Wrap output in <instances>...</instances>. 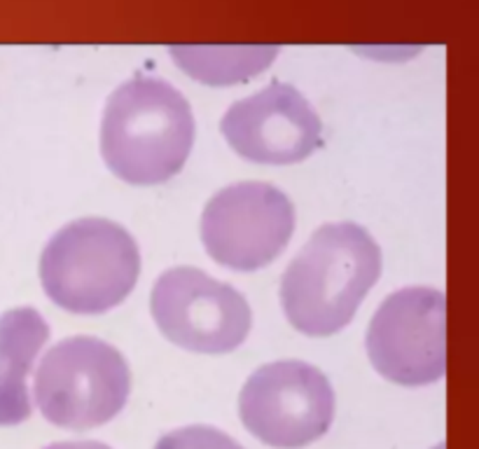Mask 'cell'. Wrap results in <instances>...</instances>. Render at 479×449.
Here are the masks:
<instances>
[{
    "instance_id": "cell-1",
    "label": "cell",
    "mask_w": 479,
    "mask_h": 449,
    "mask_svg": "<svg viewBox=\"0 0 479 449\" xmlns=\"http://www.w3.org/2000/svg\"><path fill=\"white\" fill-rule=\"evenodd\" d=\"M381 274V248L356 222L316 229L287 264L281 304L290 325L309 337H330L351 323Z\"/></svg>"
},
{
    "instance_id": "cell-2",
    "label": "cell",
    "mask_w": 479,
    "mask_h": 449,
    "mask_svg": "<svg viewBox=\"0 0 479 449\" xmlns=\"http://www.w3.org/2000/svg\"><path fill=\"white\" fill-rule=\"evenodd\" d=\"M194 143V115L175 87L133 77L110 94L101 119V155L129 185H159L180 173Z\"/></svg>"
},
{
    "instance_id": "cell-3",
    "label": "cell",
    "mask_w": 479,
    "mask_h": 449,
    "mask_svg": "<svg viewBox=\"0 0 479 449\" xmlns=\"http://www.w3.org/2000/svg\"><path fill=\"white\" fill-rule=\"evenodd\" d=\"M138 274L136 239L106 218L63 224L40 255L47 298L70 314H106L129 298Z\"/></svg>"
},
{
    "instance_id": "cell-4",
    "label": "cell",
    "mask_w": 479,
    "mask_h": 449,
    "mask_svg": "<svg viewBox=\"0 0 479 449\" xmlns=\"http://www.w3.org/2000/svg\"><path fill=\"white\" fill-rule=\"evenodd\" d=\"M131 370L113 344L99 337H68L40 360L33 393L50 423L87 431L108 423L124 410Z\"/></svg>"
},
{
    "instance_id": "cell-5",
    "label": "cell",
    "mask_w": 479,
    "mask_h": 449,
    "mask_svg": "<svg viewBox=\"0 0 479 449\" xmlns=\"http://www.w3.org/2000/svg\"><path fill=\"white\" fill-rule=\"evenodd\" d=\"M238 416L258 440L276 449H302L330 431L334 391L330 379L304 360L258 367L238 393Z\"/></svg>"
},
{
    "instance_id": "cell-6",
    "label": "cell",
    "mask_w": 479,
    "mask_h": 449,
    "mask_svg": "<svg viewBox=\"0 0 479 449\" xmlns=\"http://www.w3.org/2000/svg\"><path fill=\"white\" fill-rule=\"evenodd\" d=\"M150 311L175 347L209 356L241 347L253 325L248 300L197 267L166 269L153 286Z\"/></svg>"
},
{
    "instance_id": "cell-7",
    "label": "cell",
    "mask_w": 479,
    "mask_h": 449,
    "mask_svg": "<svg viewBox=\"0 0 479 449\" xmlns=\"http://www.w3.org/2000/svg\"><path fill=\"white\" fill-rule=\"evenodd\" d=\"M446 298L435 288L388 295L367 328V356L381 377L423 386L446 374Z\"/></svg>"
},
{
    "instance_id": "cell-8",
    "label": "cell",
    "mask_w": 479,
    "mask_h": 449,
    "mask_svg": "<svg viewBox=\"0 0 479 449\" xmlns=\"http://www.w3.org/2000/svg\"><path fill=\"white\" fill-rule=\"evenodd\" d=\"M206 253L222 267L255 271L285 251L294 232V206L269 183H236L211 197L202 213Z\"/></svg>"
},
{
    "instance_id": "cell-9",
    "label": "cell",
    "mask_w": 479,
    "mask_h": 449,
    "mask_svg": "<svg viewBox=\"0 0 479 449\" xmlns=\"http://www.w3.org/2000/svg\"><path fill=\"white\" fill-rule=\"evenodd\" d=\"M236 155L258 164H294L321 148L323 122L292 85L271 82L231 103L220 122Z\"/></svg>"
},
{
    "instance_id": "cell-10",
    "label": "cell",
    "mask_w": 479,
    "mask_h": 449,
    "mask_svg": "<svg viewBox=\"0 0 479 449\" xmlns=\"http://www.w3.org/2000/svg\"><path fill=\"white\" fill-rule=\"evenodd\" d=\"M50 340V325L38 309L19 307L0 316V426L31 416L28 372Z\"/></svg>"
},
{
    "instance_id": "cell-11",
    "label": "cell",
    "mask_w": 479,
    "mask_h": 449,
    "mask_svg": "<svg viewBox=\"0 0 479 449\" xmlns=\"http://www.w3.org/2000/svg\"><path fill=\"white\" fill-rule=\"evenodd\" d=\"M173 59L192 77L209 85H229L253 77L276 56V47H246V50H209L197 47H173Z\"/></svg>"
},
{
    "instance_id": "cell-12",
    "label": "cell",
    "mask_w": 479,
    "mask_h": 449,
    "mask_svg": "<svg viewBox=\"0 0 479 449\" xmlns=\"http://www.w3.org/2000/svg\"><path fill=\"white\" fill-rule=\"evenodd\" d=\"M155 449H243L234 438L213 426H185L166 433Z\"/></svg>"
},
{
    "instance_id": "cell-13",
    "label": "cell",
    "mask_w": 479,
    "mask_h": 449,
    "mask_svg": "<svg viewBox=\"0 0 479 449\" xmlns=\"http://www.w3.org/2000/svg\"><path fill=\"white\" fill-rule=\"evenodd\" d=\"M45 449H113V447L96 443V440H79V443H54Z\"/></svg>"
}]
</instances>
